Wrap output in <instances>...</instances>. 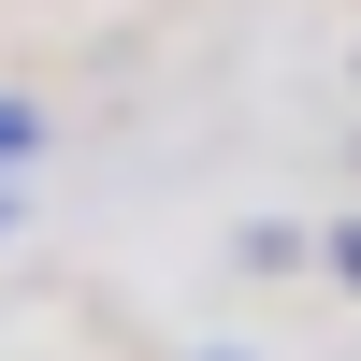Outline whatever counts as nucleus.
I'll use <instances>...</instances> for the list:
<instances>
[{
  "instance_id": "f257e3e1",
  "label": "nucleus",
  "mask_w": 361,
  "mask_h": 361,
  "mask_svg": "<svg viewBox=\"0 0 361 361\" xmlns=\"http://www.w3.org/2000/svg\"><path fill=\"white\" fill-rule=\"evenodd\" d=\"M29 145H44V130H29V102H0V159H29Z\"/></svg>"
},
{
  "instance_id": "f03ea898",
  "label": "nucleus",
  "mask_w": 361,
  "mask_h": 361,
  "mask_svg": "<svg viewBox=\"0 0 361 361\" xmlns=\"http://www.w3.org/2000/svg\"><path fill=\"white\" fill-rule=\"evenodd\" d=\"M333 275H347V289H361V217H347V231H333Z\"/></svg>"
}]
</instances>
